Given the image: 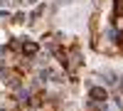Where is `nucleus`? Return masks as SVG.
<instances>
[{
  "mask_svg": "<svg viewBox=\"0 0 123 111\" xmlns=\"http://www.w3.org/2000/svg\"><path fill=\"white\" fill-rule=\"evenodd\" d=\"M89 96L94 99V101H106V99H108L106 89H98V86H94V89H91V91H89Z\"/></svg>",
  "mask_w": 123,
  "mask_h": 111,
  "instance_id": "nucleus-1",
  "label": "nucleus"
},
{
  "mask_svg": "<svg viewBox=\"0 0 123 111\" xmlns=\"http://www.w3.org/2000/svg\"><path fill=\"white\" fill-rule=\"evenodd\" d=\"M37 49H39V47H37L35 42H25V47H22V52H25V54H37Z\"/></svg>",
  "mask_w": 123,
  "mask_h": 111,
  "instance_id": "nucleus-2",
  "label": "nucleus"
}]
</instances>
